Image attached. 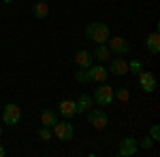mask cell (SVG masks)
<instances>
[{
  "mask_svg": "<svg viewBox=\"0 0 160 157\" xmlns=\"http://www.w3.org/2000/svg\"><path fill=\"white\" fill-rule=\"evenodd\" d=\"M109 25L102 24V21H94L86 28V38L88 40H94L96 45H105L109 40Z\"/></svg>",
  "mask_w": 160,
  "mask_h": 157,
  "instance_id": "cell-1",
  "label": "cell"
},
{
  "mask_svg": "<svg viewBox=\"0 0 160 157\" xmlns=\"http://www.w3.org/2000/svg\"><path fill=\"white\" fill-rule=\"evenodd\" d=\"M88 121H90L96 130H105L107 123H109V115H107V110L90 109V110H88Z\"/></svg>",
  "mask_w": 160,
  "mask_h": 157,
  "instance_id": "cell-2",
  "label": "cell"
},
{
  "mask_svg": "<svg viewBox=\"0 0 160 157\" xmlns=\"http://www.w3.org/2000/svg\"><path fill=\"white\" fill-rule=\"evenodd\" d=\"M53 136L60 138V140H71L75 136V130L68 121H56L53 123Z\"/></svg>",
  "mask_w": 160,
  "mask_h": 157,
  "instance_id": "cell-3",
  "label": "cell"
},
{
  "mask_svg": "<svg viewBox=\"0 0 160 157\" xmlns=\"http://www.w3.org/2000/svg\"><path fill=\"white\" fill-rule=\"evenodd\" d=\"M94 100L98 102L100 106H111L113 104V87L109 85H100L98 89H96V94H94Z\"/></svg>",
  "mask_w": 160,
  "mask_h": 157,
  "instance_id": "cell-4",
  "label": "cell"
},
{
  "mask_svg": "<svg viewBox=\"0 0 160 157\" xmlns=\"http://www.w3.org/2000/svg\"><path fill=\"white\" fill-rule=\"evenodd\" d=\"M109 51L111 53H118V55H126V53H130V45H128V40L122 36H109Z\"/></svg>",
  "mask_w": 160,
  "mask_h": 157,
  "instance_id": "cell-5",
  "label": "cell"
},
{
  "mask_svg": "<svg viewBox=\"0 0 160 157\" xmlns=\"http://www.w3.org/2000/svg\"><path fill=\"white\" fill-rule=\"evenodd\" d=\"M22 119V110L17 104H7L4 110H2V121L7 123V125H15V123H19Z\"/></svg>",
  "mask_w": 160,
  "mask_h": 157,
  "instance_id": "cell-6",
  "label": "cell"
},
{
  "mask_svg": "<svg viewBox=\"0 0 160 157\" xmlns=\"http://www.w3.org/2000/svg\"><path fill=\"white\" fill-rule=\"evenodd\" d=\"M156 85H158L156 83V76L152 72H148V70H141V72H139V87H141L145 94H152V91L156 89Z\"/></svg>",
  "mask_w": 160,
  "mask_h": 157,
  "instance_id": "cell-7",
  "label": "cell"
},
{
  "mask_svg": "<svg viewBox=\"0 0 160 157\" xmlns=\"http://www.w3.org/2000/svg\"><path fill=\"white\" fill-rule=\"evenodd\" d=\"M137 151H139V142H137L135 138H122V140H120V149H118V155H122V157H130V155H135Z\"/></svg>",
  "mask_w": 160,
  "mask_h": 157,
  "instance_id": "cell-8",
  "label": "cell"
},
{
  "mask_svg": "<svg viewBox=\"0 0 160 157\" xmlns=\"http://www.w3.org/2000/svg\"><path fill=\"white\" fill-rule=\"evenodd\" d=\"M109 72L115 74V76H124V74H128V62L124 60V58H113L109 64Z\"/></svg>",
  "mask_w": 160,
  "mask_h": 157,
  "instance_id": "cell-9",
  "label": "cell"
},
{
  "mask_svg": "<svg viewBox=\"0 0 160 157\" xmlns=\"http://www.w3.org/2000/svg\"><path fill=\"white\" fill-rule=\"evenodd\" d=\"M107 72H109V70L102 68V66H90V68H88V76H90V81H96V83H105L107 76H109Z\"/></svg>",
  "mask_w": 160,
  "mask_h": 157,
  "instance_id": "cell-10",
  "label": "cell"
},
{
  "mask_svg": "<svg viewBox=\"0 0 160 157\" xmlns=\"http://www.w3.org/2000/svg\"><path fill=\"white\" fill-rule=\"evenodd\" d=\"M58 110H60V115L64 119H71L77 115V106H75V100H62L60 104H58Z\"/></svg>",
  "mask_w": 160,
  "mask_h": 157,
  "instance_id": "cell-11",
  "label": "cell"
},
{
  "mask_svg": "<svg viewBox=\"0 0 160 157\" xmlns=\"http://www.w3.org/2000/svg\"><path fill=\"white\" fill-rule=\"evenodd\" d=\"M145 49H148L149 53H154V55L160 53V34L158 32H152V34L145 38Z\"/></svg>",
  "mask_w": 160,
  "mask_h": 157,
  "instance_id": "cell-12",
  "label": "cell"
},
{
  "mask_svg": "<svg viewBox=\"0 0 160 157\" xmlns=\"http://www.w3.org/2000/svg\"><path fill=\"white\" fill-rule=\"evenodd\" d=\"M75 62H77V66L79 68H90L92 64H94V55L90 53V51H79L77 55H75Z\"/></svg>",
  "mask_w": 160,
  "mask_h": 157,
  "instance_id": "cell-13",
  "label": "cell"
},
{
  "mask_svg": "<svg viewBox=\"0 0 160 157\" xmlns=\"http://www.w3.org/2000/svg\"><path fill=\"white\" fill-rule=\"evenodd\" d=\"M92 104H94V98L83 94V96H79V100L75 102V106H77V115L79 113H88V110L92 109Z\"/></svg>",
  "mask_w": 160,
  "mask_h": 157,
  "instance_id": "cell-14",
  "label": "cell"
},
{
  "mask_svg": "<svg viewBox=\"0 0 160 157\" xmlns=\"http://www.w3.org/2000/svg\"><path fill=\"white\" fill-rule=\"evenodd\" d=\"M32 13H34L37 19H45V17L49 15V7H47V2H37V4L32 7Z\"/></svg>",
  "mask_w": 160,
  "mask_h": 157,
  "instance_id": "cell-15",
  "label": "cell"
},
{
  "mask_svg": "<svg viewBox=\"0 0 160 157\" xmlns=\"http://www.w3.org/2000/svg\"><path fill=\"white\" fill-rule=\"evenodd\" d=\"M56 121H58V117H56V113H53V110H43V113H41V123H43V125H45V127H53V123H56Z\"/></svg>",
  "mask_w": 160,
  "mask_h": 157,
  "instance_id": "cell-16",
  "label": "cell"
},
{
  "mask_svg": "<svg viewBox=\"0 0 160 157\" xmlns=\"http://www.w3.org/2000/svg\"><path fill=\"white\" fill-rule=\"evenodd\" d=\"M96 60H100V62H107L111 58V51H109V47H105V45H98L96 47V53H92Z\"/></svg>",
  "mask_w": 160,
  "mask_h": 157,
  "instance_id": "cell-17",
  "label": "cell"
},
{
  "mask_svg": "<svg viewBox=\"0 0 160 157\" xmlns=\"http://www.w3.org/2000/svg\"><path fill=\"white\" fill-rule=\"evenodd\" d=\"M113 98H118V100H122V102H128L130 94H128V89H126V87H118V89L113 91Z\"/></svg>",
  "mask_w": 160,
  "mask_h": 157,
  "instance_id": "cell-18",
  "label": "cell"
},
{
  "mask_svg": "<svg viewBox=\"0 0 160 157\" xmlns=\"http://www.w3.org/2000/svg\"><path fill=\"white\" fill-rule=\"evenodd\" d=\"M75 81H77V83H90V76H88V70H77V72H75Z\"/></svg>",
  "mask_w": 160,
  "mask_h": 157,
  "instance_id": "cell-19",
  "label": "cell"
},
{
  "mask_svg": "<svg viewBox=\"0 0 160 157\" xmlns=\"http://www.w3.org/2000/svg\"><path fill=\"white\" fill-rule=\"evenodd\" d=\"M141 70H143V64H141L139 60H135V62H130V64H128V72H132V74H139Z\"/></svg>",
  "mask_w": 160,
  "mask_h": 157,
  "instance_id": "cell-20",
  "label": "cell"
},
{
  "mask_svg": "<svg viewBox=\"0 0 160 157\" xmlns=\"http://www.w3.org/2000/svg\"><path fill=\"white\" fill-rule=\"evenodd\" d=\"M37 136L41 138V140H45V142H47V140L51 138V132H49V127H45V125H43V127H41V130L37 132Z\"/></svg>",
  "mask_w": 160,
  "mask_h": 157,
  "instance_id": "cell-21",
  "label": "cell"
},
{
  "mask_svg": "<svg viewBox=\"0 0 160 157\" xmlns=\"http://www.w3.org/2000/svg\"><path fill=\"white\" fill-rule=\"evenodd\" d=\"M152 146H154V140H152L149 136H145V138L141 140V149H145V151H149Z\"/></svg>",
  "mask_w": 160,
  "mask_h": 157,
  "instance_id": "cell-22",
  "label": "cell"
},
{
  "mask_svg": "<svg viewBox=\"0 0 160 157\" xmlns=\"http://www.w3.org/2000/svg\"><path fill=\"white\" fill-rule=\"evenodd\" d=\"M149 138H152L154 142H158V138H160V130H158V125H154V127H152V132H149Z\"/></svg>",
  "mask_w": 160,
  "mask_h": 157,
  "instance_id": "cell-23",
  "label": "cell"
},
{
  "mask_svg": "<svg viewBox=\"0 0 160 157\" xmlns=\"http://www.w3.org/2000/svg\"><path fill=\"white\" fill-rule=\"evenodd\" d=\"M4 155H7V149H4V146L0 145V157H4Z\"/></svg>",
  "mask_w": 160,
  "mask_h": 157,
  "instance_id": "cell-24",
  "label": "cell"
},
{
  "mask_svg": "<svg viewBox=\"0 0 160 157\" xmlns=\"http://www.w3.org/2000/svg\"><path fill=\"white\" fill-rule=\"evenodd\" d=\"M2 2H4V4H11V2H13V0H2Z\"/></svg>",
  "mask_w": 160,
  "mask_h": 157,
  "instance_id": "cell-25",
  "label": "cell"
},
{
  "mask_svg": "<svg viewBox=\"0 0 160 157\" xmlns=\"http://www.w3.org/2000/svg\"><path fill=\"white\" fill-rule=\"evenodd\" d=\"M0 136H2V127H0Z\"/></svg>",
  "mask_w": 160,
  "mask_h": 157,
  "instance_id": "cell-26",
  "label": "cell"
},
{
  "mask_svg": "<svg viewBox=\"0 0 160 157\" xmlns=\"http://www.w3.org/2000/svg\"><path fill=\"white\" fill-rule=\"evenodd\" d=\"M41 2H47V0H41Z\"/></svg>",
  "mask_w": 160,
  "mask_h": 157,
  "instance_id": "cell-27",
  "label": "cell"
}]
</instances>
